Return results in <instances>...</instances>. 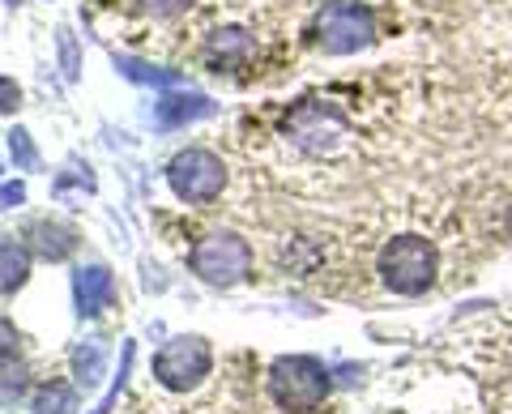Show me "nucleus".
<instances>
[{"instance_id":"obj_1","label":"nucleus","mask_w":512,"mask_h":414,"mask_svg":"<svg viewBox=\"0 0 512 414\" xmlns=\"http://www.w3.org/2000/svg\"><path fill=\"white\" fill-rule=\"evenodd\" d=\"M436 248L423 235H397L380 248V261H376V274L380 282L389 286L393 295H423L436 286Z\"/></svg>"},{"instance_id":"obj_2","label":"nucleus","mask_w":512,"mask_h":414,"mask_svg":"<svg viewBox=\"0 0 512 414\" xmlns=\"http://www.w3.org/2000/svg\"><path fill=\"white\" fill-rule=\"evenodd\" d=\"M269 397L282 410H299L308 414L329 397V372L325 363H316L308 355H282L269 368Z\"/></svg>"},{"instance_id":"obj_3","label":"nucleus","mask_w":512,"mask_h":414,"mask_svg":"<svg viewBox=\"0 0 512 414\" xmlns=\"http://www.w3.org/2000/svg\"><path fill=\"white\" fill-rule=\"evenodd\" d=\"M188 269L210 286H239L252 274V244L235 231H214L188 252Z\"/></svg>"},{"instance_id":"obj_4","label":"nucleus","mask_w":512,"mask_h":414,"mask_svg":"<svg viewBox=\"0 0 512 414\" xmlns=\"http://www.w3.org/2000/svg\"><path fill=\"white\" fill-rule=\"evenodd\" d=\"M214 368V350L197 333H180V338L163 342V350L154 355V380L167 393H192Z\"/></svg>"},{"instance_id":"obj_5","label":"nucleus","mask_w":512,"mask_h":414,"mask_svg":"<svg viewBox=\"0 0 512 414\" xmlns=\"http://www.w3.org/2000/svg\"><path fill=\"white\" fill-rule=\"evenodd\" d=\"M167 184H171V193L188 205H210L222 197V188H227V167H222L218 154L188 146L167 163Z\"/></svg>"},{"instance_id":"obj_6","label":"nucleus","mask_w":512,"mask_h":414,"mask_svg":"<svg viewBox=\"0 0 512 414\" xmlns=\"http://www.w3.org/2000/svg\"><path fill=\"white\" fill-rule=\"evenodd\" d=\"M376 35V18L372 9L359 5V0H338L320 13V43H325L329 56H350L367 47Z\"/></svg>"},{"instance_id":"obj_7","label":"nucleus","mask_w":512,"mask_h":414,"mask_svg":"<svg viewBox=\"0 0 512 414\" xmlns=\"http://www.w3.org/2000/svg\"><path fill=\"white\" fill-rule=\"evenodd\" d=\"M286 133H291L303 150L329 154V150L342 141L346 124H342L338 111L325 107V103H303V107H295L291 116H286Z\"/></svg>"},{"instance_id":"obj_8","label":"nucleus","mask_w":512,"mask_h":414,"mask_svg":"<svg viewBox=\"0 0 512 414\" xmlns=\"http://www.w3.org/2000/svg\"><path fill=\"white\" fill-rule=\"evenodd\" d=\"M22 244L30 248V257H39L47 265H60V261H69L77 252L82 231H77L73 222H64V218H35V222H26Z\"/></svg>"},{"instance_id":"obj_9","label":"nucleus","mask_w":512,"mask_h":414,"mask_svg":"<svg viewBox=\"0 0 512 414\" xmlns=\"http://www.w3.org/2000/svg\"><path fill=\"white\" fill-rule=\"evenodd\" d=\"M111 304H116V274L94 261V265H77L73 269V312L77 321H94L103 316Z\"/></svg>"},{"instance_id":"obj_10","label":"nucleus","mask_w":512,"mask_h":414,"mask_svg":"<svg viewBox=\"0 0 512 414\" xmlns=\"http://www.w3.org/2000/svg\"><path fill=\"white\" fill-rule=\"evenodd\" d=\"M218 103L210 94H197V90H175V94H163V99L154 103V124L158 129H184V124H197L205 116H214Z\"/></svg>"},{"instance_id":"obj_11","label":"nucleus","mask_w":512,"mask_h":414,"mask_svg":"<svg viewBox=\"0 0 512 414\" xmlns=\"http://www.w3.org/2000/svg\"><path fill=\"white\" fill-rule=\"evenodd\" d=\"M30 269H35L30 248L18 240V235H0V299L18 295L30 282Z\"/></svg>"},{"instance_id":"obj_12","label":"nucleus","mask_w":512,"mask_h":414,"mask_svg":"<svg viewBox=\"0 0 512 414\" xmlns=\"http://www.w3.org/2000/svg\"><path fill=\"white\" fill-rule=\"evenodd\" d=\"M69 363H73L77 385L94 389V385L103 380V372H107V342H77L73 355H69Z\"/></svg>"},{"instance_id":"obj_13","label":"nucleus","mask_w":512,"mask_h":414,"mask_svg":"<svg viewBox=\"0 0 512 414\" xmlns=\"http://www.w3.org/2000/svg\"><path fill=\"white\" fill-rule=\"evenodd\" d=\"M30 410L35 414H73L77 410V389L64 385V380H47L30 397Z\"/></svg>"},{"instance_id":"obj_14","label":"nucleus","mask_w":512,"mask_h":414,"mask_svg":"<svg viewBox=\"0 0 512 414\" xmlns=\"http://www.w3.org/2000/svg\"><path fill=\"white\" fill-rule=\"evenodd\" d=\"M116 69L137 86H167L171 90V86L184 82L175 69H154V65H146V60H133V56H116Z\"/></svg>"},{"instance_id":"obj_15","label":"nucleus","mask_w":512,"mask_h":414,"mask_svg":"<svg viewBox=\"0 0 512 414\" xmlns=\"http://www.w3.org/2000/svg\"><path fill=\"white\" fill-rule=\"evenodd\" d=\"M133 359H137V346H133V342H124V346H120V372H116L111 389L99 397V406H94L90 414H111V410H116L120 393H124V385H128V372H133Z\"/></svg>"},{"instance_id":"obj_16","label":"nucleus","mask_w":512,"mask_h":414,"mask_svg":"<svg viewBox=\"0 0 512 414\" xmlns=\"http://www.w3.org/2000/svg\"><path fill=\"white\" fill-rule=\"evenodd\" d=\"M5 137H9V158L18 163V171H39V167H43L35 137H30L26 129H9Z\"/></svg>"},{"instance_id":"obj_17","label":"nucleus","mask_w":512,"mask_h":414,"mask_svg":"<svg viewBox=\"0 0 512 414\" xmlns=\"http://www.w3.org/2000/svg\"><path fill=\"white\" fill-rule=\"evenodd\" d=\"M56 47H60V73L64 82H77V73H82V56H77V35L69 26L56 30Z\"/></svg>"},{"instance_id":"obj_18","label":"nucleus","mask_w":512,"mask_h":414,"mask_svg":"<svg viewBox=\"0 0 512 414\" xmlns=\"http://www.w3.org/2000/svg\"><path fill=\"white\" fill-rule=\"evenodd\" d=\"M18 359H22V333L9 316H0V368H9Z\"/></svg>"},{"instance_id":"obj_19","label":"nucleus","mask_w":512,"mask_h":414,"mask_svg":"<svg viewBox=\"0 0 512 414\" xmlns=\"http://www.w3.org/2000/svg\"><path fill=\"white\" fill-rule=\"evenodd\" d=\"M26 397V372L22 368H0V406H13Z\"/></svg>"},{"instance_id":"obj_20","label":"nucleus","mask_w":512,"mask_h":414,"mask_svg":"<svg viewBox=\"0 0 512 414\" xmlns=\"http://www.w3.org/2000/svg\"><path fill=\"white\" fill-rule=\"evenodd\" d=\"M252 47V39L244 35V30H218V39L210 43V52L214 56H244Z\"/></svg>"},{"instance_id":"obj_21","label":"nucleus","mask_w":512,"mask_h":414,"mask_svg":"<svg viewBox=\"0 0 512 414\" xmlns=\"http://www.w3.org/2000/svg\"><path fill=\"white\" fill-rule=\"evenodd\" d=\"M18 107H22V86H18V77H5V73H0V120H5V116H18Z\"/></svg>"},{"instance_id":"obj_22","label":"nucleus","mask_w":512,"mask_h":414,"mask_svg":"<svg viewBox=\"0 0 512 414\" xmlns=\"http://www.w3.org/2000/svg\"><path fill=\"white\" fill-rule=\"evenodd\" d=\"M26 205V184L22 180H9V184H0V214H9V210H22Z\"/></svg>"},{"instance_id":"obj_23","label":"nucleus","mask_w":512,"mask_h":414,"mask_svg":"<svg viewBox=\"0 0 512 414\" xmlns=\"http://www.w3.org/2000/svg\"><path fill=\"white\" fill-rule=\"evenodd\" d=\"M141 13H150V18H171V13L188 9V0H133Z\"/></svg>"},{"instance_id":"obj_24","label":"nucleus","mask_w":512,"mask_h":414,"mask_svg":"<svg viewBox=\"0 0 512 414\" xmlns=\"http://www.w3.org/2000/svg\"><path fill=\"white\" fill-rule=\"evenodd\" d=\"M5 5H9V9H18V5H22V0H5Z\"/></svg>"}]
</instances>
